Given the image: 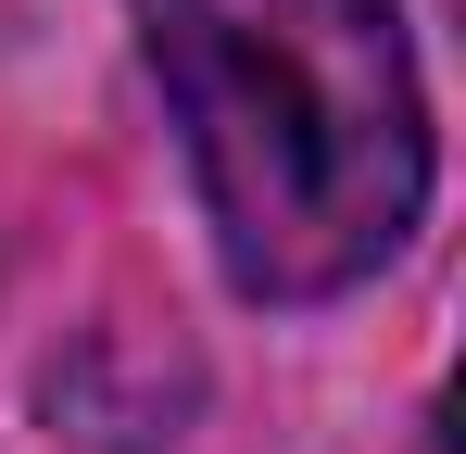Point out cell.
Returning a JSON list of instances; mask_svg holds the SVG:
<instances>
[{
  "label": "cell",
  "mask_w": 466,
  "mask_h": 454,
  "mask_svg": "<svg viewBox=\"0 0 466 454\" xmlns=\"http://www.w3.org/2000/svg\"><path fill=\"white\" fill-rule=\"evenodd\" d=\"M228 278L328 303L429 202V101L390 0H139Z\"/></svg>",
  "instance_id": "cell-1"
}]
</instances>
